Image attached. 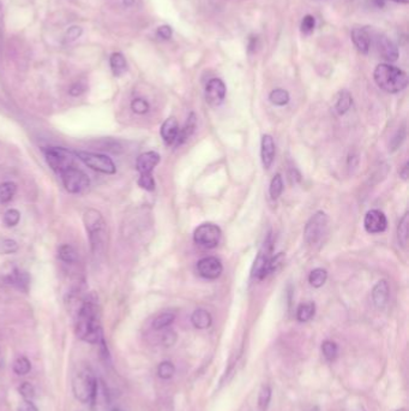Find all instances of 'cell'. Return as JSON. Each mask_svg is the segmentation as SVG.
<instances>
[{"mask_svg": "<svg viewBox=\"0 0 409 411\" xmlns=\"http://www.w3.org/2000/svg\"><path fill=\"white\" fill-rule=\"evenodd\" d=\"M93 411H110V395L105 382L101 379L96 380V386L91 397Z\"/></svg>", "mask_w": 409, "mask_h": 411, "instance_id": "cell-13", "label": "cell"}, {"mask_svg": "<svg viewBox=\"0 0 409 411\" xmlns=\"http://www.w3.org/2000/svg\"><path fill=\"white\" fill-rule=\"evenodd\" d=\"M195 129H196V115L193 113H191L190 117L187 118L185 127L179 130L178 138H176V141H175L176 146H180L182 143H184V142H185L187 138H189L190 136L193 134Z\"/></svg>", "mask_w": 409, "mask_h": 411, "instance_id": "cell-24", "label": "cell"}, {"mask_svg": "<svg viewBox=\"0 0 409 411\" xmlns=\"http://www.w3.org/2000/svg\"><path fill=\"white\" fill-rule=\"evenodd\" d=\"M175 341H176V335L174 332L169 331V332H167V333H165V335H163V344H165L166 346L173 345L175 343Z\"/></svg>", "mask_w": 409, "mask_h": 411, "instance_id": "cell-49", "label": "cell"}, {"mask_svg": "<svg viewBox=\"0 0 409 411\" xmlns=\"http://www.w3.org/2000/svg\"><path fill=\"white\" fill-rule=\"evenodd\" d=\"M160 162V155L156 152H146L138 156L136 167L141 173H151L152 170L156 167Z\"/></svg>", "mask_w": 409, "mask_h": 411, "instance_id": "cell-16", "label": "cell"}, {"mask_svg": "<svg viewBox=\"0 0 409 411\" xmlns=\"http://www.w3.org/2000/svg\"><path fill=\"white\" fill-rule=\"evenodd\" d=\"M261 155L264 168L270 167L275 156V143L270 135H264L263 138H262Z\"/></svg>", "mask_w": 409, "mask_h": 411, "instance_id": "cell-20", "label": "cell"}, {"mask_svg": "<svg viewBox=\"0 0 409 411\" xmlns=\"http://www.w3.org/2000/svg\"><path fill=\"white\" fill-rule=\"evenodd\" d=\"M405 137V130L404 129H401V130L397 131V134L394 136V138L391 140V151H396V149L400 147L402 142H403Z\"/></svg>", "mask_w": 409, "mask_h": 411, "instance_id": "cell-45", "label": "cell"}, {"mask_svg": "<svg viewBox=\"0 0 409 411\" xmlns=\"http://www.w3.org/2000/svg\"><path fill=\"white\" fill-rule=\"evenodd\" d=\"M271 400V389L268 385H264L262 387L260 397H258V406L262 411H265L268 409L269 403Z\"/></svg>", "mask_w": 409, "mask_h": 411, "instance_id": "cell-36", "label": "cell"}, {"mask_svg": "<svg viewBox=\"0 0 409 411\" xmlns=\"http://www.w3.org/2000/svg\"><path fill=\"white\" fill-rule=\"evenodd\" d=\"M258 46V37L257 36H251L250 40H248V51L250 52H254L257 50Z\"/></svg>", "mask_w": 409, "mask_h": 411, "instance_id": "cell-50", "label": "cell"}, {"mask_svg": "<svg viewBox=\"0 0 409 411\" xmlns=\"http://www.w3.org/2000/svg\"><path fill=\"white\" fill-rule=\"evenodd\" d=\"M30 369H32V363L27 357L17 358L15 363H13V372L19 376L27 375L30 372Z\"/></svg>", "mask_w": 409, "mask_h": 411, "instance_id": "cell-33", "label": "cell"}, {"mask_svg": "<svg viewBox=\"0 0 409 411\" xmlns=\"http://www.w3.org/2000/svg\"><path fill=\"white\" fill-rule=\"evenodd\" d=\"M158 35L163 40H168L172 37V28L169 26H161L158 29Z\"/></svg>", "mask_w": 409, "mask_h": 411, "instance_id": "cell-46", "label": "cell"}, {"mask_svg": "<svg viewBox=\"0 0 409 411\" xmlns=\"http://www.w3.org/2000/svg\"><path fill=\"white\" fill-rule=\"evenodd\" d=\"M138 185L143 189L148 190V191H152L155 189V179L151 173H142L139 176Z\"/></svg>", "mask_w": 409, "mask_h": 411, "instance_id": "cell-38", "label": "cell"}, {"mask_svg": "<svg viewBox=\"0 0 409 411\" xmlns=\"http://www.w3.org/2000/svg\"><path fill=\"white\" fill-rule=\"evenodd\" d=\"M58 254H59V259L66 263H73L77 261L76 250L69 244H63L58 250Z\"/></svg>", "mask_w": 409, "mask_h": 411, "instance_id": "cell-30", "label": "cell"}, {"mask_svg": "<svg viewBox=\"0 0 409 411\" xmlns=\"http://www.w3.org/2000/svg\"><path fill=\"white\" fill-rule=\"evenodd\" d=\"M134 4H135V0H124V5L127 6V8L129 6H132Z\"/></svg>", "mask_w": 409, "mask_h": 411, "instance_id": "cell-52", "label": "cell"}, {"mask_svg": "<svg viewBox=\"0 0 409 411\" xmlns=\"http://www.w3.org/2000/svg\"><path fill=\"white\" fill-rule=\"evenodd\" d=\"M282 191H284V182H282V177L279 173L274 176V178L271 179L270 183V188H269V192H270L271 199H278L281 196Z\"/></svg>", "mask_w": 409, "mask_h": 411, "instance_id": "cell-32", "label": "cell"}, {"mask_svg": "<svg viewBox=\"0 0 409 411\" xmlns=\"http://www.w3.org/2000/svg\"><path fill=\"white\" fill-rule=\"evenodd\" d=\"M18 250V244L13 239L4 238L0 240V253L2 254H12Z\"/></svg>", "mask_w": 409, "mask_h": 411, "instance_id": "cell-41", "label": "cell"}, {"mask_svg": "<svg viewBox=\"0 0 409 411\" xmlns=\"http://www.w3.org/2000/svg\"><path fill=\"white\" fill-rule=\"evenodd\" d=\"M191 322H192V325L196 328L206 329L210 327L213 319H211L209 311L204 310V309H197V310L193 311L192 317H191Z\"/></svg>", "mask_w": 409, "mask_h": 411, "instance_id": "cell-22", "label": "cell"}, {"mask_svg": "<svg viewBox=\"0 0 409 411\" xmlns=\"http://www.w3.org/2000/svg\"><path fill=\"white\" fill-rule=\"evenodd\" d=\"M326 279H328V273L323 268H316L309 276V281L313 287L323 286L325 284Z\"/></svg>", "mask_w": 409, "mask_h": 411, "instance_id": "cell-29", "label": "cell"}, {"mask_svg": "<svg viewBox=\"0 0 409 411\" xmlns=\"http://www.w3.org/2000/svg\"><path fill=\"white\" fill-rule=\"evenodd\" d=\"M17 185L13 182H4L0 184V203H9L15 196Z\"/></svg>", "mask_w": 409, "mask_h": 411, "instance_id": "cell-27", "label": "cell"}, {"mask_svg": "<svg viewBox=\"0 0 409 411\" xmlns=\"http://www.w3.org/2000/svg\"><path fill=\"white\" fill-rule=\"evenodd\" d=\"M8 283L16 286L17 288L22 291H28L29 284H30V277L27 272H22L19 270H13L11 274H9Z\"/></svg>", "mask_w": 409, "mask_h": 411, "instance_id": "cell-21", "label": "cell"}, {"mask_svg": "<svg viewBox=\"0 0 409 411\" xmlns=\"http://www.w3.org/2000/svg\"><path fill=\"white\" fill-rule=\"evenodd\" d=\"M61 182L70 194H80L90 185V179L82 170L73 166L60 173Z\"/></svg>", "mask_w": 409, "mask_h": 411, "instance_id": "cell-8", "label": "cell"}, {"mask_svg": "<svg viewBox=\"0 0 409 411\" xmlns=\"http://www.w3.org/2000/svg\"><path fill=\"white\" fill-rule=\"evenodd\" d=\"M97 378L89 367H81L73 374L72 392L74 398L81 403H89L96 386Z\"/></svg>", "mask_w": 409, "mask_h": 411, "instance_id": "cell-4", "label": "cell"}, {"mask_svg": "<svg viewBox=\"0 0 409 411\" xmlns=\"http://www.w3.org/2000/svg\"><path fill=\"white\" fill-rule=\"evenodd\" d=\"M226 98V86L220 78H211L206 87V99L211 106H219Z\"/></svg>", "mask_w": 409, "mask_h": 411, "instance_id": "cell-11", "label": "cell"}, {"mask_svg": "<svg viewBox=\"0 0 409 411\" xmlns=\"http://www.w3.org/2000/svg\"><path fill=\"white\" fill-rule=\"evenodd\" d=\"M2 21H3V5L2 3H0V25H2Z\"/></svg>", "mask_w": 409, "mask_h": 411, "instance_id": "cell-54", "label": "cell"}, {"mask_svg": "<svg viewBox=\"0 0 409 411\" xmlns=\"http://www.w3.org/2000/svg\"><path fill=\"white\" fill-rule=\"evenodd\" d=\"M270 253H271V242H270V236L268 237L267 240H265L263 247L260 250V254H258L257 259L254 261L253 268H252V276L255 278H260V279H263L265 278V271H267V266L269 260H270Z\"/></svg>", "mask_w": 409, "mask_h": 411, "instance_id": "cell-14", "label": "cell"}, {"mask_svg": "<svg viewBox=\"0 0 409 411\" xmlns=\"http://www.w3.org/2000/svg\"><path fill=\"white\" fill-rule=\"evenodd\" d=\"M82 33H83V29H82L81 27H77V26L71 27V28L67 29V32L65 34V41L66 42L76 41L77 39H80L81 37Z\"/></svg>", "mask_w": 409, "mask_h": 411, "instance_id": "cell-44", "label": "cell"}, {"mask_svg": "<svg viewBox=\"0 0 409 411\" xmlns=\"http://www.w3.org/2000/svg\"><path fill=\"white\" fill-rule=\"evenodd\" d=\"M76 155L84 165L94 171L105 173V175H113L117 171L113 160L107 155L91 152H77Z\"/></svg>", "mask_w": 409, "mask_h": 411, "instance_id": "cell-6", "label": "cell"}, {"mask_svg": "<svg viewBox=\"0 0 409 411\" xmlns=\"http://www.w3.org/2000/svg\"><path fill=\"white\" fill-rule=\"evenodd\" d=\"M376 46L379 56L387 62L393 63L398 59V50L389 37L385 35H378L376 39Z\"/></svg>", "mask_w": 409, "mask_h": 411, "instance_id": "cell-15", "label": "cell"}, {"mask_svg": "<svg viewBox=\"0 0 409 411\" xmlns=\"http://www.w3.org/2000/svg\"><path fill=\"white\" fill-rule=\"evenodd\" d=\"M397 411H405V409H400V410H397Z\"/></svg>", "mask_w": 409, "mask_h": 411, "instance_id": "cell-57", "label": "cell"}, {"mask_svg": "<svg viewBox=\"0 0 409 411\" xmlns=\"http://www.w3.org/2000/svg\"><path fill=\"white\" fill-rule=\"evenodd\" d=\"M328 227V216L325 213L317 212L315 215L311 216L309 223L306 224L304 236L305 240L311 246L319 243L326 232Z\"/></svg>", "mask_w": 409, "mask_h": 411, "instance_id": "cell-7", "label": "cell"}, {"mask_svg": "<svg viewBox=\"0 0 409 411\" xmlns=\"http://www.w3.org/2000/svg\"><path fill=\"white\" fill-rule=\"evenodd\" d=\"M374 2H376L377 6H379V8H381V6L384 5V2H385V0H374Z\"/></svg>", "mask_w": 409, "mask_h": 411, "instance_id": "cell-53", "label": "cell"}, {"mask_svg": "<svg viewBox=\"0 0 409 411\" xmlns=\"http://www.w3.org/2000/svg\"><path fill=\"white\" fill-rule=\"evenodd\" d=\"M20 220V213L17 209H9L4 214V224L8 227H13L18 225Z\"/></svg>", "mask_w": 409, "mask_h": 411, "instance_id": "cell-39", "label": "cell"}, {"mask_svg": "<svg viewBox=\"0 0 409 411\" xmlns=\"http://www.w3.org/2000/svg\"><path fill=\"white\" fill-rule=\"evenodd\" d=\"M315 27H316L315 17L311 16V15H308V16H305L304 18H302L301 26H300V28H301L302 33L306 34V35H309V34H311L313 30H315Z\"/></svg>", "mask_w": 409, "mask_h": 411, "instance_id": "cell-42", "label": "cell"}, {"mask_svg": "<svg viewBox=\"0 0 409 411\" xmlns=\"http://www.w3.org/2000/svg\"><path fill=\"white\" fill-rule=\"evenodd\" d=\"M408 226H409V215H408V213H405L404 215L402 216L400 223H398V227H397L398 242H400V244L403 248H407V244H408V236H409Z\"/></svg>", "mask_w": 409, "mask_h": 411, "instance_id": "cell-25", "label": "cell"}, {"mask_svg": "<svg viewBox=\"0 0 409 411\" xmlns=\"http://www.w3.org/2000/svg\"><path fill=\"white\" fill-rule=\"evenodd\" d=\"M400 176L404 179V181L408 178V162H405L403 167H402V170L400 171Z\"/></svg>", "mask_w": 409, "mask_h": 411, "instance_id": "cell-51", "label": "cell"}, {"mask_svg": "<svg viewBox=\"0 0 409 411\" xmlns=\"http://www.w3.org/2000/svg\"><path fill=\"white\" fill-rule=\"evenodd\" d=\"M76 334L82 341L97 344L102 339V329L97 318V305L94 301L82 302L76 314Z\"/></svg>", "mask_w": 409, "mask_h": 411, "instance_id": "cell-1", "label": "cell"}, {"mask_svg": "<svg viewBox=\"0 0 409 411\" xmlns=\"http://www.w3.org/2000/svg\"><path fill=\"white\" fill-rule=\"evenodd\" d=\"M113 411H124V410H120V409H115V410H113Z\"/></svg>", "mask_w": 409, "mask_h": 411, "instance_id": "cell-56", "label": "cell"}, {"mask_svg": "<svg viewBox=\"0 0 409 411\" xmlns=\"http://www.w3.org/2000/svg\"><path fill=\"white\" fill-rule=\"evenodd\" d=\"M0 367H2V363H0Z\"/></svg>", "mask_w": 409, "mask_h": 411, "instance_id": "cell-59", "label": "cell"}, {"mask_svg": "<svg viewBox=\"0 0 409 411\" xmlns=\"http://www.w3.org/2000/svg\"><path fill=\"white\" fill-rule=\"evenodd\" d=\"M179 123L175 118L170 117L168 119L165 120V123L161 127V136L162 140L166 142L167 144L175 143L176 138L179 135Z\"/></svg>", "mask_w": 409, "mask_h": 411, "instance_id": "cell-18", "label": "cell"}, {"mask_svg": "<svg viewBox=\"0 0 409 411\" xmlns=\"http://www.w3.org/2000/svg\"><path fill=\"white\" fill-rule=\"evenodd\" d=\"M356 411H364V410H356Z\"/></svg>", "mask_w": 409, "mask_h": 411, "instance_id": "cell-58", "label": "cell"}, {"mask_svg": "<svg viewBox=\"0 0 409 411\" xmlns=\"http://www.w3.org/2000/svg\"><path fill=\"white\" fill-rule=\"evenodd\" d=\"M19 393L24 400H32L35 397V389L30 382H23L19 386Z\"/></svg>", "mask_w": 409, "mask_h": 411, "instance_id": "cell-43", "label": "cell"}, {"mask_svg": "<svg viewBox=\"0 0 409 411\" xmlns=\"http://www.w3.org/2000/svg\"><path fill=\"white\" fill-rule=\"evenodd\" d=\"M390 296L389 285L385 280H380L374 285L372 290V300L378 309H383L388 304Z\"/></svg>", "mask_w": 409, "mask_h": 411, "instance_id": "cell-17", "label": "cell"}, {"mask_svg": "<svg viewBox=\"0 0 409 411\" xmlns=\"http://www.w3.org/2000/svg\"><path fill=\"white\" fill-rule=\"evenodd\" d=\"M353 99L352 95H350L347 90H342L339 95V99L336 101V112L339 114H344L347 111L349 110L350 106H352Z\"/></svg>", "mask_w": 409, "mask_h": 411, "instance_id": "cell-28", "label": "cell"}, {"mask_svg": "<svg viewBox=\"0 0 409 411\" xmlns=\"http://www.w3.org/2000/svg\"><path fill=\"white\" fill-rule=\"evenodd\" d=\"M85 91V86L82 83H74L71 86L69 93L70 95H72V96H80Z\"/></svg>", "mask_w": 409, "mask_h": 411, "instance_id": "cell-47", "label": "cell"}, {"mask_svg": "<svg viewBox=\"0 0 409 411\" xmlns=\"http://www.w3.org/2000/svg\"><path fill=\"white\" fill-rule=\"evenodd\" d=\"M269 100L276 106H285L289 103V94L285 89H275L269 95Z\"/></svg>", "mask_w": 409, "mask_h": 411, "instance_id": "cell-31", "label": "cell"}, {"mask_svg": "<svg viewBox=\"0 0 409 411\" xmlns=\"http://www.w3.org/2000/svg\"><path fill=\"white\" fill-rule=\"evenodd\" d=\"M322 351L324 357L328 359V361H334V359L337 357V355H339V348H337V345L334 342L330 341H325L323 343Z\"/></svg>", "mask_w": 409, "mask_h": 411, "instance_id": "cell-35", "label": "cell"}, {"mask_svg": "<svg viewBox=\"0 0 409 411\" xmlns=\"http://www.w3.org/2000/svg\"><path fill=\"white\" fill-rule=\"evenodd\" d=\"M131 108L135 113L137 114H145L146 112L149 111V104L148 101H145L144 99H141V98H137L131 103Z\"/></svg>", "mask_w": 409, "mask_h": 411, "instance_id": "cell-40", "label": "cell"}, {"mask_svg": "<svg viewBox=\"0 0 409 411\" xmlns=\"http://www.w3.org/2000/svg\"><path fill=\"white\" fill-rule=\"evenodd\" d=\"M175 373V367L173 366V363H170L168 361L161 362L160 363L159 368H158V374L161 379L163 380H168L174 375Z\"/></svg>", "mask_w": 409, "mask_h": 411, "instance_id": "cell-37", "label": "cell"}, {"mask_svg": "<svg viewBox=\"0 0 409 411\" xmlns=\"http://www.w3.org/2000/svg\"><path fill=\"white\" fill-rule=\"evenodd\" d=\"M83 223L89 234L91 249L94 254H100L106 244V223L101 213L96 209H87L83 214Z\"/></svg>", "mask_w": 409, "mask_h": 411, "instance_id": "cell-3", "label": "cell"}, {"mask_svg": "<svg viewBox=\"0 0 409 411\" xmlns=\"http://www.w3.org/2000/svg\"><path fill=\"white\" fill-rule=\"evenodd\" d=\"M193 239L196 244L204 248H215L220 243L221 239V230L219 226L214 224L207 223L198 226L193 233Z\"/></svg>", "mask_w": 409, "mask_h": 411, "instance_id": "cell-9", "label": "cell"}, {"mask_svg": "<svg viewBox=\"0 0 409 411\" xmlns=\"http://www.w3.org/2000/svg\"><path fill=\"white\" fill-rule=\"evenodd\" d=\"M18 411H39L32 400H23V403L18 406Z\"/></svg>", "mask_w": 409, "mask_h": 411, "instance_id": "cell-48", "label": "cell"}, {"mask_svg": "<svg viewBox=\"0 0 409 411\" xmlns=\"http://www.w3.org/2000/svg\"><path fill=\"white\" fill-rule=\"evenodd\" d=\"M316 312V305L315 303H302L299 305L298 310H296V319L300 322H308L315 317Z\"/></svg>", "mask_w": 409, "mask_h": 411, "instance_id": "cell-26", "label": "cell"}, {"mask_svg": "<svg viewBox=\"0 0 409 411\" xmlns=\"http://www.w3.org/2000/svg\"><path fill=\"white\" fill-rule=\"evenodd\" d=\"M365 230L369 233H380L387 230L388 220L383 212L378 209H371L366 213L364 220Z\"/></svg>", "mask_w": 409, "mask_h": 411, "instance_id": "cell-12", "label": "cell"}, {"mask_svg": "<svg viewBox=\"0 0 409 411\" xmlns=\"http://www.w3.org/2000/svg\"><path fill=\"white\" fill-rule=\"evenodd\" d=\"M352 41L360 53H369L371 47V37L366 30L363 28H354L352 30Z\"/></svg>", "mask_w": 409, "mask_h": 411, "instance_id": "cell-19", "label": "cell"}, {"mask_svg": "<svg viewBox=\"0 0 409 411\" xmlns=\"http://www.w3.org/2000/svg\"><path fill=\"white\" fill-rule=\"evenodd\" d=\"M174 319L175 315L172 314V312H163L158 318H155V320L152 321V327H154V329H163L172 324Z\"/></svg>", "mask_w": 409, "mask_h": 411, "instance_id": "cell-34", "label": "cell"}, {"mask_svg": "<svg viewBox=\"0 0 409 411\" xmlns=\"http://www.w3.org/2000/svg\"><path fill=\"white\" fill-rule=\"evenodd\" d=\"M110 65L112 72H113L114 76L117 77L121 76V75L126 71V69H127V63H126L125 57L119 52L112 54L110 58Z\"/></svg>", "mask_w": 409, "mask_h": 411, "instance_id": "cell-23", "label": "cell"}, {"mask_svg": "<svg viewBox=\"0 0 409 411\" xmlns=\"http://www.w3.org/2000/svg\"><path fill=\"white\" fill-rule=\"evenodd\" d=\"M197 271H198L200 277L209 280H214L221 276L223 267L219 259L210 256L204 257V259L198 261V263H197Z\"/></svg>", "mask_w": 409, "mask_h": 411, "instance_id": "cell-10", "label": "cell"}, {"mask_svg": "<svg viewBox=\"0 0 409 411\" xmlns=\"http://www.w3.org/2000/svg\"><path fill=\"white\" fill-rule=\"evenodd\" d=\"M374 82L387 93H400L408 86V77L404 71L390 64H379L373 72Z\"/></svg>", "mask_w": 409, "mask_h": 411, "instance_id": "cell-2", "label": "cell"}, {"mask_svg": "<svg viewBox=\"0 0 409 411\" xmlns=\"http://www.w3.org/2000/svg\"><path fill=\"white\" fill-rule=\"evenodd\" d=\"M395 3H401V4H407L408 0H393Z\"/></svg>", "mask_w": 409, "mask_h": 411, "instance_id": "cell-55", "label": "cell"}, {"mask_svg": "<svg viewBox=\"0 0 409 411\" xmlns=\"http://www.w3.org/2000/svg\"><path fill=\"white\" fill-rule=\"evenodd\" d=\"M45 158L47 164L54 172L60 175L65 170L73 167L74 156L71 152L61 147H48L45 151Z\"/></svg>", "mask_w": 409, "mask_h": 411, "instance_id": "cell-5", "label": "cell"}]
</instances>
